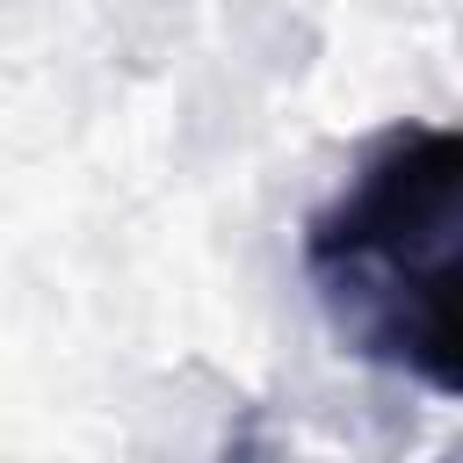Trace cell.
Returning <instances> with one entry per match:
<instances>
[{
  "label": "cell",
  "mask_w": 463,
  "mask_h": 463,
  "mask_svg": "<svg viewBox=\"0 0 463 463\" xmlns=\"http://www.w3.org/2000/svg\"><path fill=\"white\" fill-rule=\"evenodd\" d=\"M456 239L463 145L441 123H391L304 224V275L347 354L456 391Z\"/></svg>",
  "instance_id": "6da1fadb"
}]
</instances>
